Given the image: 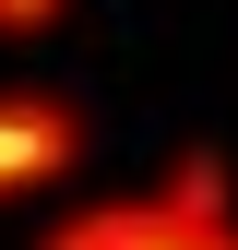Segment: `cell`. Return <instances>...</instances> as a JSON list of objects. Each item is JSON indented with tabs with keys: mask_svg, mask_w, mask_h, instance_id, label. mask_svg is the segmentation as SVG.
Masks as SVG:
<instances>
[{
	"mask_svg": "<svg viewBox=\"0 0 238 250\" xmlns=\"http://www.w3.org/2000/svg\"><path fill=\"white\" fill-rule=\"evenodd\" d=\"M119 250H238V191H226V155L191 143L167 167V191L119 203Z\"/></svg>",
	"mask_w": 238,
	"mask_h": 250,
	"instance_id": "6da1fadb",
	"label": "cell"
},
{
	"mask_svg": "<svg viewBox=\"0 0 238 250\" xmlns=\"http://www.w3.org/2000/svg\"><path fill=\"white\" fill-rule=\"evenodd\" d=\"M83 167V119L60 96H0V203L12 191H48V179Z\"/></svg>",
	"mask_w": 238,
	"mask_h": 250,
	"instance_id": "7a4b0ae2",
	"label": "cell"
},
{
	"mask_svg": "<svg viewBox=\"0 0 238 250\" xmlns=\"http://www.w3.org/2000/svg\"><path fill=\"white\" fill-rule=\"evenodd\" d=\"M0 24H60V0H0Z\"/></svg>",
	"mask_w": 238,
	"mask_h": 250,
	"instance_id": "3957f363",
	"label": "cell"
}]
</instances>
